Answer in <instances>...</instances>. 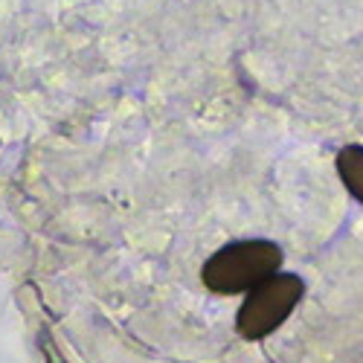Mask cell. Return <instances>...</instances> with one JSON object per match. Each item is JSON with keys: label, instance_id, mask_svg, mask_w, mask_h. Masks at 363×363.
Listing matches in <instances>:
<instances>
[{"label": "cell", "instance_id": "1", "mask_svg": "<svg viewBox=\"0 0 363 363\" xmlns=\"http://www.w3.org/2000/svg\"><path fill=\"white\" fill-rule=\"evenodd\" d=\"M282 247L267 238H245L230 241L221 250H216L201 267V282L206 291L218 296L250 294L262 282L279 274L282 267Z\"/></svg>", "mask_w": 363, "mask_h": 363}, {"label": "cell", "instance_id": "2", "mask_svg": "<svg viewBox=\"0 0 363 363\" xmlns=\"http://www.w3.org/2000/svg\"><path fill=\"white\" fill-rule=\"evenodd\" d=\"M302 294H306V282L296 274H277L259 288L247 294L241 302L238 317H235V331L245 340H262L291 317V311L299 306Z\"/></svg>", "mask_w": 363, "mask_h": 363}, {"label": "cell", "instance_id": "3", "mask_svg": "<svg viewBox=\"0 0 363 363\" xmlns=\"http://www.w3.org/2000/svg\"><path fill=\"white\" fill-rule=\"evenodd\" d=\"M337 174L352 198L363 203V145H343L337 151Z\"/></svg>", "mask_w": 363, "mask_h": 363}]
</instances>
